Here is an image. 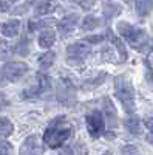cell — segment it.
Returning <instances> with one entry per match:
<instances>
[{
  "mask_svg": "<svg viewBox=\"0 0 153 155\" xmlns=\"http://www.w3.org/2000/svg\"><path fill=\"white\" fill-rule=\"evenodd\" d=\"M71 2H74V3H78L82 9H91L94 5H96V0H71Z\"/></svg>",
  "mask_w": 153,
  "mask_h": 155,
  "instance_id": "d4e9b609",
  "label": "cell"
},
{
  "mask_svg": "<svg viewBox=\"0 0 153 155\" xmlns=\"http://www.w3.org/2000/svg\"><path fill=\"white\" fill-rule=\"evenodd\" d=\"M56 98L62 106L71 107L76 104V87L68 78H59L57 84H56Z\"/></svg>",
  "mask_w": 153,
  "mask_h": 155,
  "instance_id": "277c9868",
  "label": "cell"
},
{
  "mask_svg": "<svg viewBox=\"0 0 153 155\" xmlns=\"http://www.w3.org/2000/svg\"><path fill=\"white\" fill-rule=\"evenodd\" d=\"M14 132V126L8 118H0V138H6Z\"/></svg>",
  "mask_w": 153,
  "mask_h": 155,
  "instance_id": "ac0fdd59",
  "label": "cell"
},
{
  "mask_svg": "<svg viewBox=\"0 0 153 155\" xmlns=\"http://www.w3.org/2000/svg\"><path fill=\"white\" fill-rule=\"evenodd\" d=\"M87 130L91 135V138H99L102 134L105 132V121H104V115L99 110L91 112L90 115H87Z\"/></svg>",
  "mask_w": 153,
  "mask_h": 155,
  "instance_id": "52a82bcc",
  "label": "cell"
},
{
  "mask_svg": "<svg viewBox=\"0 0 153 155\" xmlns=\"http://www.w3.org/2000/svg\"><path fill=\"white\" fill-rule=\"evenodd\" d=\"M91 54V48L84 42H76L67 48V61L74 67H82L85 59Z\"/></svg>",
  "mask_w": 153,
  "mask_h": 155,
  "instance_id": "5b68a950",
  "label": "cell"
},
{
  "mask_svg": "<svg viewBox=\"0 0 153 155\" xmlns=\"http://www.w3.org/2000/svg\"><path fill=\"white\" fill-rule=\"evenodd\" d=\"M145 140L148 141L150 144H153V130H150V132H148V135L145 137Z\"/></svg>",
  "mask_w": 153,
  "mask_h": 155,
  "instance_id": "d6a6232c",
  "label": "cell"
},
{
  "mask_svg": "<svg viewBox=\"0 0 153 155\" xmlns=\"http://www.w3.org/2000/svg\"><path fill=\"white\" fill-rule=\"evenodd\" d=\"M104 113H105L107 120H108L110 129L116 127V124H118V113H116V109H114L110 98H104Z\"/></svg>",
  "mask_w": 153,
  "mask_h": 155,
  "instance_id": "7c38bea8",
  "label": "cell"
},
{
  "mask_svg": "<svg viewBox=\"0 0 153 155\" xmlns=\"http://www.w3.org/2000/svg\"><path fill=\"white\" fill-rule=\"evenodd\" d=\"M51 90V81H49V78L43 73H37L36 74V84L28 88V90H25L23 92V98H43L46 96V93Z\"/></svg>",
  "mask_w": 153,
  "mask_h": 155,
  "instance_id": "8992f818",
  "label": "cell"
},
{
  "mask_svg": "<svg viewBox=\"0 0 153 155\" xmlns=\"http://www.w3.org/2000/svg\"><path fill=\"white\" fill-rule=\"evenodd\" d=\"M6 84V81H5V78H3V74H2V71H0V87H3Z\"/></svg>",
  "mask_w": 153,
  "mask_h": 155,
  "instance_id": "e575fe53",
  "label": "cell"
},
{
  "mask_svg": "<svg viewBox=\"0 0 153 155\" xmlns=\"http://www.w3.org/2000/svg\"><path fill=\"white\" fill-rule=\"evenodd\" d=\"M54 59H56L54 51H46V53H43L39 59H37V62H39V65L42 68H48V67H51V64L54 62Z\"/></svg>",
  "mask_w": 153,
  "mask_h": 155,
  "instance_id": "44dd1931",
  "label": "cell"
},
{
  "mask_svg": "<svg viewBox=\"0 0 153 155\" xmlns=\"http://www.w3.org/2000/svg\"><path fill=\"white\" fill-rule=\"evenodd\" d=\"M105 73H99L96 78H94V79L93 81H88V82H85L84 85H82V88L84 90H91V88H94V87H97L99 84H102V82H104V79H105Z\"/></svg>",
  "mask_w": 153,
  "mask_h": 155,
  "instance_id": "603a6c76",
  "label": "cell"
},
{
  "mask_svg": "<svg viewBox=\"0 0 153 155\" xmlns=\"http://www.w3.org/2000/svg\"><path fill=\"white\" fill-rule=\"evenodd\" d=\"M8 56H11V48L5 41H2V44H0V58H8Z\"/></svg>",
  "mask_w": 153,
  "mask_h": 155,
  "instance_id": "4316f807",
  "label": "cell"
},
{
  "mask_svg": "<svg viewBox=\"0 0 153 155\" xmlns=\"http://www.w3.org/2000/svg\"><path fill=\"white\" fill-rule=\"evenodd\" d=\"M121 12V6L119 5H116V3H111V2H105V5H104V16H105V19L108 20V19H111V17H114V16H118Z\"/></svg>",
  "mask_w": 153,
  "mask_h": 155,
  "instance_id": "d6986e66",
  "label": "cell"
},
{
  "mask_svg": "<svg viewBox=\"0 0 153 155\" xmlns=\"http://www.w3.org/2000/svg\"><path fill=\"white\" fill-rule=\"evenodd\" d=\"M135 8L139 16L145 17L153 11V0H135Z\"/></svg>",
  "mask_w": 153,
  "mask_h": 155,
  "instance_id": "2e32d148",
  "label": "cell"
},
{
  "mask_svg": "<svg viewBox=\"0 0 153 155\" xmlns=\"http://www.w3.org/2000/svg\"><path fill=\"white\" fill-rule=\"evenodd\" d=\"M8 9H9V5L6 2H2V0H0V12H6Z\"/></svg>",
  "mask_w": 153,
  "mask_h": 155,
  "instance_id": "4dcf8cb0",
  "label": "cell"
},
{
  "mask_svg": "<svg viewBox=\"0 0 153 155\" xmlns=\"http://www.w3.org/2000/svg\"><path fill=\"white\" fill-rule=\"evenodd\" d=\"M124 124H125V129L129 130L130 134H133V135H139L141 134V121H139L136 116H129V118H125V121H124Z\"/></svg>",
  "mask_w": 153,
  "mask_h": 155,
  "instance_id": "e0dca14e",
  "label": "cell"
},
{
  "mask_svg": "<svg viewBox=\"0 0 153 155\" xmlns=\"http://www.w3.org/2000/svg\"><path fill=\"white\" fill-rule=\"evenodd\" d=\"M60 155H87V147L82 143H76V144L67 147Z\"/></svg>",
  "mask_w": 153,
  "mask_h": 155,
  "instance_id": "ffe728a7",
  "label": "cell"
},
{
  "mask_svg": "<svg viewBox=\"0 0 153 155\" xmlns=\"http://www.w3.org/2000/svg\"><path fill=\"white\" fill-rule=\"evenodd\" d=\"M78 22H79V16H78V14H68L67 17H63V19L59 22V25H57L60 36H62V37H68V36L74 31Z\"/></svg>",
  "mask_w": 153,
  "mask_h": 155,
  "instance_id": "30bf717a",
  "label": "cell"
},
{
  "mask_svg": "<svg viewBox=\"0 0 153 155\" xmlns=\"http://www.w3.org/2000/svg\"><path fill=\"white\" fill-rule=\"evenodd\" d=\"M12 153V146L8 141H0V155H11Z\"/></svg>",
  "mask_w": 153,
  "mask_h": 155,
  "instance_id": "484cf974",
  "label": "cell"
},
{
  "mask_svg": "<svg viewBox=\"0 0 153 155\" xmlns=\"http://www.w3.org/2000/svg\"><path fill=\"white\" fill-rule=\"evenodd\" d=\"M54 42H56V33L53 30H45L39 34V47L51 48Z\"/></svg>",
  "mask_w": 153,
  "mask_h": 155,
  "instance_id": "9a60e30c",
  "label": "cell"
},
{
  "mask_svg": "<svg viewBox=\"0 0 153 155\" xmlns=\"http://www.w3.org/2000/svg\"><path fill=\"white\" fill-rule=\"evenodd\" d=\"M51 25V20H40V22H30V31L39 30V28H46Z\"/></svg>",
  "mask_w": 153,
  "mask_h": 155,
  "instance_id": "cb8c5ba5",
  "label": "cell"
},
{
  "mask_svg": "<svg viewBox=\"0 0 153 155\" xmlns=\"http://www.w3.org/2000/svg\"><path fill=\"white\" fill-rule=\"evenodd\" d=\"M105 39V36H90V37H87L84 42H91V44H99L102 42Z\"/></svg>",
  "mask_w": 153,
  "mask_h": 155,
  "instance_id": "f1b7e54d",
  "label": "cell"
},
{
  "mask_svg": "<svg viewBox=\"0 0 153 155\" xmlns=\"http://www.w3.org/2000/svg\"><path fill=\"white\" fill-rule=\"evenodd\" d=\"M43 150L45 147L42 144V140L37 135H30L22 143L19 153L20 155H43Z\"/></svg>",
  "mask_w": 153,
  "mask_h": 155,
  "instance_id": "9c48e42d",
  "label": "cell"
},
{
  "mask_svg": "<svg viewBox=\"0 0 153 155\" xmlns=\"http://www.w3.org/2000/svg\"><path fill=\"white\" fill-rule=\"evenodd\" d=\"M144 124H145V127L148 129V130H153V118H147V120H144Z\"/></svg>",
  "mask_w": 153,
  "mask_h": 155,
  "instance_id": "f546056e",
  "label": "cell"
},
{
  "mask_svg": "<svg viewBox=\"0 0 153 155\" xmlns=\"http://www.w3.org/2000/svg\"><path fill=\"white\" fill-rule=\"evenodd\" d=\"M6 82H16L20 78H23L28 71V65L23 62H8L6 65L0 70Z\"/></svg>",
  "mask_w": 153,
  "mask_h": 155,
  "instance_id": "ba28073f",
  "label": "cell"
},
{
  "mask_svg": "<svg viewBox=\"0 0 153 155\" xmlns=\"http://www.w3.org/2000/svg\"><path fill=\"white\" fill-rule=\"evenodd\" d=\"M19 30H20V20H8L5 22L2 27H0V33L6 37H14L19 34Z\"/></svg>",
  "mask_w": 153,
  "mask_h": 155,
  "instance_id": "5bb4252c",
  "label": "cell"
},
{
  "mask_svg": "<svg viewBox=\"0 0 153 155\" xmlns=\"http://www.w3.org/2000/svg\"><path fill=\"white\" fill-rule=\"evenodd\" d=\"M8 104V101H6V98L3 96V95H0V109H2V107H5Z\"/></svg>",
  "mask_w": 153,
  "mask_h": 155,
  "instance_id": "1f68e13d",
  "label": "cell"
},
{
  "mask_svg": "<svg viewBox=\"0 0 153 155\" xmlns=\"http://www.w3.org/2000/svg\"><path fill=\"white\" fill-rule=\"evenodd\" d=\"M122 155H139V150H138L136 146L129 144V146H124L122 147Z\"/></svg>",
  "mask_w": 153,
  "mask_h": 155,
  "instance_id": "83f0119b",
  "label": "cell"
},
{
  "mask_svg": "<svg viewBox=\"0 0 153 155\" xmlns=\"http://www.w3.org/2000/svg\"><path fill=\"white\" fill-rule=\"evenodd\" d=\"M114 92H116V96L121 101L124 110L129 115H133L136 104H135V90L132 82L125 76H118L114 79Z\"/></svg>",
  "mask_w": 153,
  "mask_h": 155,
  "instance_id": "7a4b0ae2",
  "label": "cell"
},
{
  "mask_svg": "<svg viewBox=\"0 0 153 155\" xmlns=\"http://www.w3.org/2000/svg\"><path fill=\"white\" fill-rule=\"evenodd\" d=\"M147 64L150 65V70L153 71V54H150V56H148V59H147Z\"/></svg>",
  "mask_w": 153,
  "mask_h": 155,
  "instance_id": "836d02e7",
  "label": "cell"
},
{
  "mask_svg": "<svg viewBox=\"0 0 153 155\" xmlns=\"http://www.w3.org/2000/svg\"><path fill=\"white\" fill-rule=\"evenodd\" d=\"M105 39H108V42H110L113 47H116L118 54H119V61H121V62L127 61V58H129V56H127L125 45L122 44L121 39H118V36H116V34H113V31H111V30H107V33H105Z\"/></svg>",
  "mask_w": 153,
  "mask_h": 155,
  "instance_id": "8fae6325",
  "label": "cell"
},
{
  "mask_svg": "<svg viewBox=\"0 0 153 155\" xmlns=\"http://www.w3.org/2000/svg\"><path fill=\"white\" fill-rule=\"evenodd\" d=\"M104 155H110V152H105V153H104Z\"/></svg>",
  "mask_w": 153,
  "mask_h": 155,
  "instance_id": "d590c367",
  "label": "cell"
},
{
  "mask_svg": "<svg viewBox=\"0 0 153 155\" xmlns=\"http://www.w3.org/2000/svg\"><path fill=\"white\" fill-rule=\"evenodd\" d=\"M57 8V3L53 2V0H43V2H39L34 8V16L36 17H42L46 14H51L54 9Z\"/></svg>",
  "mask_w": 153,
  "mask_h": 155,
  "instance_id": "4fadbf2b",
  "label": "cell"
},
{
  "mask_svg": "<svg viewBox=\"0 0 153 155\" xmlns=\"http://www.w3.org/2000/svg\"><path fill=\"white\" fill-rule=\"evenodd\" d=\"M70 137H71V126H68L65 123V116L59 115L57 118H54L49 123L48 129L43 134V141L48 147L57 149L65 143Z\"/></svg>",
  "mask_w": 153,
  "mask_h": 155,
  "instance_id": "6da1fadb",
  "label": "cell"
},
{
  "mask_svg": "<svg viewBox=\"0 0 153 155\" xmlns=\"http://www.w3.org/2000/svg\"><path fill=\"white\" fill-rule=\"evenodd\" d=\"M118 31L119 34L130 44V47H133L135 50H142L147 45V33L142 28H138L135 25H130L127 22H119L118 23Z\"/></svg>",
  "mask_w": 153,
  "mask_h": 155,
  "instance_id": "3957f363",
  "label": "cell"
},
{
  "mask_svg": "<svg viewBox=\"0 0 153 155\" xmlns=\"http://www.w3.org/2000/svg\"><path fill=\"white\" fill-rule=\"evenodd\" d=\"M97 25H99L97 17H94V16H87V17L84 19L82 25H81V28H82V31H91V30L97 28Z\"/></svg>",
  "mask_w": 153,
  "mask_h": 155,
  "instance_id": "7402d4cb",
  "label": "cell"
}]
</instances>
